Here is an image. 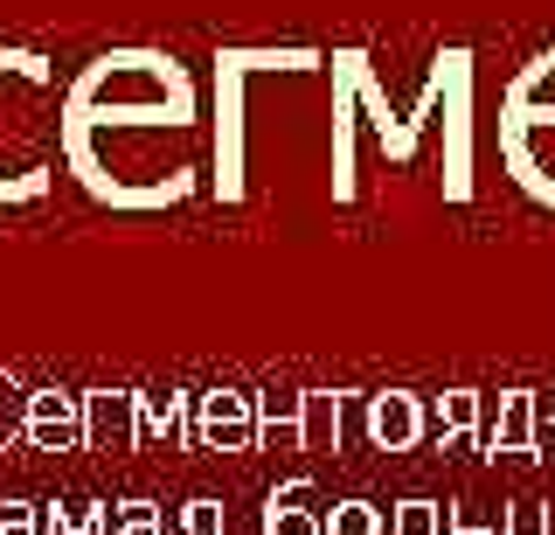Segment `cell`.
<instances>
[{
	"mask_svg": "<svg viewBox=\"0 0 555 535\" xmlns=\"http://www.w3.org/2000/svg\"><path fill=\"white\" fill-rule=\"evenodd\" d=\"M63 175L112 216H167L208 188V91L160 42H112L63 84Z\"/></svg>",
	"mask_w": 555,
	"mask_h": 535,
	"instance_id": "6da1fadb",
	"label": "cell"
},
{
	"mask_svg": "<svg viewBox=\"0 0 555 535\" xmlns=\"http://www.w3.org/2000/svg\"><path fill=\"white\" fill-rule=\"evenodd\" d=\"M438 98H444L438 63H430L424 84L396 105L375 49H361V42L326 49V118H334V140H326V195L334 202L361 195V153H354L361 126L375 132V153L389 167H416L424 140H438Z\"/></svg>",
	"mask_w": 555,
	"mask_h": 535,
	"instance_id": "7a4b0ae2",
	"label": "cell"
},
{
	"mask_svg": "<svg viewBox=\"0 0 555 535\" xmlns=\"http://www.w3.org/2000/svg\"><path fill=\"white\" fill-rule=\"evenodd\" d=\"M326 77L320 42H222L208 56V195L243 209L257 188V105L278 84Z\"/></svg>",
	"mask_w": 555,
	"mask_h": 535,
	"instance_id": "3957f363",
	"label": "cell"
},
{
	"mask_svg": "<svg viewBox=\"0 0 555 535\" xmlns=\"http://www.w3.org/2000/svg\"><path fill=\"white\" fill-rule=\"evenodd\" d=\"M63 84L56 56L0 42V209H35L63 175Z\"/></svg>",
	"mask_w": 555,
	"mask_h": 535,
	"instance_id": "277c9868",
	"label": "cell"
},
{
	"mask_svg": "<svg viewBox=\"0 0 555 535\" xmlns=\"http://www.w3.org/2000/svg\"><path fill=\"white\" fill-rule=\"evenodd\" d=\"M500 167L534 209L555 216V42L534 49L500 91Z\"/></svg>",
	"mask_w": 555,
	"mask_h": 535,
	"instance_id": "5b68a950",
	"label": "cell"
},
{
	"mask_svg": "<svg viewBox=\"0 0 555 535\" xmlns=\"http://www.w3.org/2000/svg\"><path fill=\"white\" fill-rule=\"evenodd\" d=\"M438 195L451 209H465V202L479 195V175H473V91H479V56L465 42H444L438 56Z\"/></svg>",
	"mask_w": 555,
	"mask_h": 535,
	"instance_id": "8992f818",
	"label": "cell"
},
{
	"mask_svg": "<svg viewBox=\"0 0 555 535\" xmlns=\"http://www.w3.org/2000/svg\"><path fill=\"white\" fill-rule=\"evenodd\" d=\"M361 438H369V453H416L430 438V404L416 390H369L361 396Z\"/></svg>",
	"mask_w": 555,
	"mask_h": 535,
	"instance_id": "52a82bcc",
	"label": "cell"
},
{
	"mask_svg": "<svg viewBox=\"0 0 555 535\" xmlns=\"http://www.w3.org/2000/svg\"><path fill=\"white\" fill-rule=\"evenodd\" d=\"M195 445L202 453H250L257 445V396L250 390H195Z\"/></svg>",
	"mask_w": 555,
	"mask_h": 535,
	"instance_id": "ba28073f",
	"label": "cell"
},
{
	"mask_svg": "<svg viewBox=\"0 0 555 535\" xmlns=\"http://www.w3.org/2000/svg\"><path fill=\"white\" fill-rule=\"evenodd\" d=\"M146 431H139V390H83V453H139Z\"/></svg>",
	"mask_w": 555,
	"mask_h": 535,
	"instance_id": "9c48e42d",
	"label": "cell"
},
{
	"mask_svg": "<svg viewBox=\"0 0 555 535\" xmlns=\"http://www.w3.org/2000/svg\"><path fill=\"white\" fill-rule=\"evenodd\" d=\"M534 445H542V404H534V390H500L493 418L479 431V453L486 459H534Z\"/></svg>",
	"mask_w": 555,
	"mask_h": 535,
	"instance_id": "30bf717a",
	"label": "cell"
},
{
	"mask_svg": "<svg viewBox=\"0 0 555 535\" xmlns=\"http://www.w3.org/2000/svg\"><path fill=\"white\" fill-rule=\"evenodd\" d=\"M28 445L35 453H83V390H35L28 396Z\"/></svg>",
	"mask_w": 555,
	"mask_h": 535,
	"instance_id": "8fae6325",
	"label": "cell"
},
{
	"mask_svg": "<svg viewBox=\"0 0 555 535\" xmlns=\"http://www.w3.org/2000/svg\"><path fill=\"white\" fill-rule=\"evenodd\" d=\"M299 453H340L347 410L361 404V390H299Z\"/></svg>",
	"mask_w": 555,
	"mask_h": 535,
	"instance_id": "7c38bea8",
	"label": "cell"
},
{
	"mask_svg": "<svg viewBox=\"0 0 555 535\" xmlns=\"http://www.w3.org/2000/svg\"><path fill=\"white\" fill-rule=\"evenodd\" d=\"M486 418H493V396H486V390H465V383H451L438 404H430V438H438V445L479 438Z\"/></svg>",
	"mask_w": 555,
	"mask_h": 535,
	"instance_id": "4fadbf2b",
	"label": "cell"
},
{
	"mask_svg": "<svg viewBox=\"0 0 555 535\" xmlns=\"http://www.w3.org/2000/svg\"><path fill=\"white\" fill-rule=\"evenodd\" d=\"M139 431L167 445H195V396L188 390H139Z\"/></svg>",
	"mask_w": 555,
	"mask_h": 535,
	"instance_id": "5bb4252c",
	"label": "cell"
},
{
	"mask_svg": "<svg viewBox=\"0 0 555 535\" xmlns=\"http://www.w3.org/2000/svg\"><path fill=\"white\" fill-rule=\"evenodd\" d=\"M264 535H326V514L312 508V480H285L264 494Z\"/></svg>",
	"mask_w": 555,
	"mask_h": 535,
	"instance_id": "9a60e30c",
	"label": "cell"
},
{
	"mask_svg": "<svg viewBox=\"0 0 555 535\" xmlns=\"http://www.w3.org/2000/svg\"><path fill=\"white\" fill-rule=\"evenodd\" d=\"M118 522V508L112 500H42V535H112Z\"/></svg>",
	"mask_w": 555,
	"mask_h": 535,
	"instance_id": "2e32d148",
	"label": "cell"
},
{
	"mask_svg": "<svg viewBox=\"0 0 555 535\" xmlns=\"http://www.w3.org/2000/svg\"><path fill=\"white\" fill-rule=\"evenodd\" d=\"M299 396H257V445H299Z\"/></svg>",
	"mask_w": 555,
	"mask_h": 535,
	"instance_id": "e0dca14e",
	"label": "cell"
},
{
	"mask_svg": "<svg viewBox=\"0 0 555 535\" xmlns=\"http://www.w3.org/2000/svg\"><path fill=\"white\" fill-rule=\"evenodd\" d=\"M28 383L14 369H0V453H14V445H28Z\"/></svg>",
	"mask_w": 555,
	"mask_h": 535,
	"instance_id": "ac0fdd59",
	"label": "cell"
},
{
	"mask_svg": "<svg viewBox=\"0 0 555 535\" xmlns=\"http://www.w3.org/2000/svg\"><path fill=\"white\" fill-rule=\"evenodd\" d=\"M389 535H451V508H444V500H424V494H410V500H396V514H389Z\"/></svg>",
	"mask_w": 555,
	"mask_h": 535,
	"instance_id": "d6986e66",
	"label": "cell"
},
{
	"mask_svg": "<svg viewBox=\"0 0 555 535\" xmlns=\"http://www.w3.org/2000/svg\"><path fill=\"white\" fill-rule=\"evenodd\" d=\"M326 535H389V514L375 500H334L326 508Z\"/></svg>",
	"mask_w": 555,
	"mask_h": 535,
	"instance_id": "ffe728a7",
	"label": "cell"
},
{
	"mask_svg": "<svg viewBox=\"0 0 555 535\" xmlns=\"http://www.w3.org/2000/svg\"><path fill=\"white\" fill-rule=\"evenodd\" d=\"M112 535H167V522H160V508H153V500H126V508H118V522H112Z\"/></svg>",
	"mask_w": 555,
	"mask_h": 535,
	"instance_id": "44dd1931",
	"label": "cell"
},
{
	"mask_svg": "<svg viewBox=\"0 0 555 535\" xmlns=\"http://www.w3.org/2000/svg\"><path fill=\"white\" fill-rule=\"evenodd\" d=\"M181 535H222V500L195 494V500L181 508Z\"/></svg>",
	"mask_w": 555,
	"mask_h": 535,
	"instance_id": "7402d4cb",
	"label": "cell"
},
{
	"mask_svg": "<svg viewBox=\"0 0 555 535\" xmlns=\"http://www.w3.org/2000/svg\"><path fill=\"white\" fill-rule=\"evenodd\" d=\"M0 535H42V508L35 500H0Z\"/></svg>",
	"mask_w": 555,
	"mask_h": 535,
	"instance_id": "603a6c76",
	"label": "cell"
},
{
	"mask_svg": "<svg viewBox=\"0 0 555 535\" xmlns=\"http://www.w3.org/2000/svg\"><path fill=\"white\" fill-rule=\"evenodd\" d=\"M507 535H548V500H520L507 514Z\"/></svg>",
	"mask_w": 555,
	"mask_h": 535,
	"instance_id": "cb8c5ba5",
	"label": "cell"
},
{
	"mask_svg": "<svg viewBox=\"0 0 555 535\" xmlns=\"http://www.w3.org/2000/svg\"><path fill=\"white\" fill-rule=\"evenodd\" d=\"M451 535H507V528H486V522H465V514H451Z\"/></svg>",
	"mask_w": 555,
	"mask_h": 535,
	"instance_id": "d4e9b609",
	"label": "cell"
},
{
	"mask_svg": "<svg viewBox=\"0 0 555 535\" xmlns=\"http://www.w3.org/2000/svg\"><path fill=\"white\" fill-rule=\"evenodd\" d=\"M548 535H555V500H548Z\"/></svg>",
	"mask_w": 555,
	"mask_h": 535,
	"instance_id": "484cf974",
	"label": "cell"
},
{
	"mask_svg": "<svg viewBox=\"0 0 555 535\" xmlns=\"http://www.w3.org/2000/svg\"><path fill=\"white\" fill-rule=\"evenodd\" d=\"M548 438H555V410H548Z\"/></svg>",
	"mask_w": 555,
	"mask_h": 535,
	"instance_id": "4316f807",
	"label": "cell"
}]
</instances>
